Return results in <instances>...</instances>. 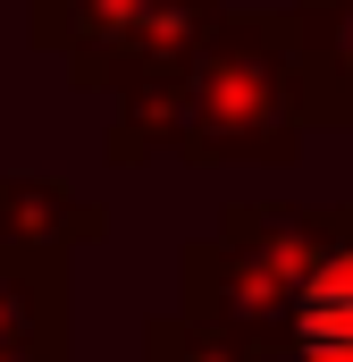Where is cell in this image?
I'll return each instance as SVG.
<instances>
[{"mask_svg":"<svg viewBox=\"0 0 353 362\" xmlns=\"http://www.w3.org/2000/svg\"><path fill=\"white\" fill-rule=\"evenodd\" d=\"M303 34L294 8H227L202 51H185L152 76L109 93V169L185 160V169H236V160H303Z\"/></svg>","mask_w":353,"mask_h":362,"instance_id":"obj_1","label":"cell"},{"mask_svg":"<svg viewBox=\"0 0 353 362\" xmlns=\"http://www.w3.org/2000/svg\"><path fill=\"white\" fill-rule=\"evenodd\" d=\"M353 236V202H227L210 236L176 253V312L277 354L294 295Z\"/></svg>","mask_w":353,"mask_h":362,"instance_id":"obj_2","label":"cell"},{"mask_svg":"<svg viewBox=\"0 0 353 362\" xmlns=\"http://www.w3.org/2000/svg\"><path fill=\"white\" fill-rule=\"evenodd\" d=\"M227 0H25V42L51 51L85 93H118L210 42Z\"/></svg>","mask_w":353,"mask_h":362,"instance_id":"obj_3","label":"cell"},{"mask_svg":"<svg viewBox=\"0 0 353 362\" xmlns=\"http://www.w3.org/2000/svg\"><path fill=\"white\" fill-rule=\"evenodd\" d=\"M109 236V211L68 177H0V253L8 262H68L76 245Z\"/></svg>","mask_w":353,"mask_h":362,"instance_id":"obj_4","label":"cell"},{"mask_svg":"<svg viewBox=\"0 0 353 362\" xmlns=\"http://www.w3.org/2000/svg\"><path fill=\"white\" fill-rule=\"evenodd\" d=\"M303 34V127L353 135V0H286Z\"/></svg>","mask_w":353,"mask_h":362,"instance_id":"obj_5","label":"cell"},{"mask_svg":"<svg viewBox=\"0 0 353 362\" xmlns=\"http://www.w3.org/2000/svg\"><path fill=\"white\" fill-rule=\"evenodd\" d=\"M0 354L68 362V262H8L0 253Z\"/></svg>","mask_w":353,"mask_h":362,"instance_id":"obj_6","label":"cell"},{"mask_svg":"<svg viewBox=\"0 0 353 362\" xmlns=\"http://www.w3.org/2000/svg\"><path fill=\"white\" fill-rule=\"evenodd\" d=\"M286 362H353V236L311 270V286L294 295V320L277 337Z\"/></svg>","mask_w":353,"mask_h":362,"instance_id":"obj_7","label":"cell"},{"mask_svg":"<svg viewBox=\"0 0 353 362\" xmlns=\"http://www.w3.org/2000/svg\"><path fill=\"white\" fill-rule=\"evenodd\" d=\"M143 362H269V354L236 329L193 320V312H152L143 320Z\"/></svg>","mask_w":353,"mask_h":362,"instance_id":"obj_8","label":"cell"},{"mask_svg":"<svg viewBox=\"0 0 353 362\" xmlns=\"http://www.w3.org/2000/svg\"><path fill=\"white\" fill-rule=\"evenodd\" d=\"M0 362H42V354H0Z\"/></svg>","mask_w":353,"mask_h":362,"instance_id":"obj_9","label":"cell"}]
</instances>
